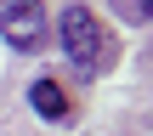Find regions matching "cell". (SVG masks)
<instances>
[{
    "label": "cell",
    "instance_id": "3957f363",
    "mask_svg": "<svg viewBox=\"0 0 153 136\" xmlns=\"http://www.w3.org/2000/svg\"><path fill=\"white\" fill-rule=\"evenodd\" d=\"M28 102H34V114L51 119V125L68 119V102H62V85H57V80H34V85H28Z\"/></svg>",
    "mask_w": 153,
    "mask_h": 136
},
{
    "label": "cell",
    "instance_id": "7a4b0ae2",
    "mask_svg": "<svg viewBox=\"0 0 153 136\" xmlns=\"http://www.w3.org/2000/svg\"><path fill=\"white\" fill-rule=\"evenodd\" d=\"M0 28H6V51L11 57H34L45 45V11L40 0H0Z\"/></svg>",
    "mask_w": 153,
    "mask_h": 136
},
{
    "label": "cell",
    "instance_id": "6da1fadb",
    "mask_svg": "<svg viewBox=\"0 0 153 136\" xmlns=\"http://www.w3.org/2000/svg\"><path fill=\"white\" fill-rule=\"evenodd\" d=\"M57 40H62V57L79 80H102L114 68V34L102 28V17L91 6H62L57 11Z\"/></svg>",
    "mask_w": 153,
    "mask_h": 136
},
{
    "label": "cell",
    "instance_id": "277c9868",
    "mask_svg": "<svg viewBox=\"0 0 153 136\" xmlns=\"http://www.w3.org/2000/svg\"><path fill=\"white\" fill-rule=\"evenodd\" d=\"M136 6H142V17H153V0H136Z\"/></svg>",
    "mask_w": 153,
    "mask_h": 136
}]
</instances>
